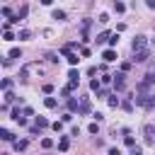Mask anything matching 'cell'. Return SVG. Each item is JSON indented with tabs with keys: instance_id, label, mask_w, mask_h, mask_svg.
Masks as SVG:
<instances>
[{
	"instance_id": "6da1fadb",
	"label": "cell",
	"mask_w": 155,
	"mask_h": 155,
	"mask_svg": "<svg viewBox=\"0 0 155 155\" xmlns=\"http://www.w3.org/2000/svg\"><path fill=\"white\" fill-rule=\"evenodd\" d=\"M138 107H145V109H153L155 107V94H143V92H138V94H133L131 97Z\"/></svg>"
},
{
	"instance_id": "7a4b0ae2",
	"label": "cell",
	"mask_w": 155,
	"mask_h": 155,
	"mask_svg": "<svg viewBox=\"0 0 155 155\" xmlns=\"http://www.w3.org/2000/svg\"><path fill=\"white\" fill-rule=\"evenodd\" d=\"M145 44H148V39H145L143 34H138V36L131 41V51H133V53H136V51H143V48H145Z\"/></svg>"
},
{
	"instance_id": "3957f363",
	"label": "cell",
	"mask_w": 155,
	"mask_h": 155,
	"mask_svg": "<svg viewBox=\"0 0 155 155\" xmlns=\"http://www.w3.org/2000/svg\"><path fill=\"white\" fill-rule=\"evenodd\" d=\"M124 87H126V75L121 70V73L114 75V92H124Z\"/></svg>"
},
{
	"instance_id": "277c9868",
	"label": "cell",
	"mask_w": 155,
	"mask_h": 155,
	"mask_svg": "<svg viewBox=\"0 0 155 155\" xmlns=\"http://www.w3.org/2000/svg\"><path fill=\"white\" fill-rule=\"evenodd\" d=\"M143 133H145V143H155V126H150V124H145L143 126Z\"/></svg>"
},
{
	"instance_id": "5b68a950",
	"label": "cell",
	"mask_w": 155,
	"mask_h": 155,
	"mask_svg": "<svg viewBox=\"0 0 155 155\" xmlns=\"http://www.w3.org/2000/svg\"><path fill=\"white\" fill-rule=\"evenodd\" d=\"M148 58H150V51H148V48H143V51H136V53H133V63H145Z\"/></svg>"
},
{
	"instance_id": "8992f818",
	"label": "cell",
	"mask_w": 155,
	"mask_h": 155,
	"mask_svg": "<svg viewBox=\"0 0 155 155\" xmlns=\"http://www.w3.org/2000/svg\"><path fill=\"white\" fill-rule=\"evenodd\" d=\"M61 53L68 58V63H70V65H78V61H80V58H78V53H73V51H68V48H63V46H61Z\"/></svg>"
},
{
	"instance_id": "52a82bcc",
	"label": "cell",
	"mask_w": 155,
	"mask_h": 155,
	"mask_svg": "<svg viewBox=\"0 0 155 155\" xmlns=\"http://www.w3.org/2000/svg\"><path fill=\"white\" fill-rule=\"evenodd\" d=\"M102 58H104V63H111V61H116V51L114 48H104L102 51Z\"/></svg>"
},
{
	"instance_id": "ba28073f",
	"label": "cell",
	"mask_w": 155,
	"mask_h": 155,
	"mask_svg": "<svg viewBox=\"0 0 155 155\" xmlns=\"http://www.w3.org/2000/svg\"><path fill=\"white\" fill-rule=\"evenodd\" d=\"M27 138H19V140H12V150H17V153H22V150H27Z\"/></svg>"
},
{
	"instance_id": "9c48e42d",
	"label": "cell",
	"mask_w": 155,
	"mask_h": 155,
	"mask_svg": "<svg viewBox=\"0 0 155 155\" xmlns=\"http://www.w3.org/2000/svg\"><path fill=\"white\" fill-rule=\"evenodd\" d=\"M0 138H2L5 143H12V140H17V138H15V133H12V131H7V128H0Z\"/></svg>"
},
{
	"instance_id": "30bf717a",
	"label": "cell",
	"mask_w": 155,
	"mask_h": 155,
	"mask_svg": "<svg viewBox=\"0 0 155 155\" xmlns=\"http://www.w3.org/2000/svg\"><path fill=\"white\" fill-rule=\"evenodd\" d=\"M109 36H111V34H109V31H99V34H97V39H94V41H97V44H99V46H102V44H109Z\"/></svg>"
},
{
	"instance_id": "8fae6325",
	"label": "cell",
	"mask_w": 155,
	"mask_h": 155,
	"mask_svg": "<svg viewBox=\"0 0 155 155\" xmlns=\"http://www.w3.org/2000/svg\"><path fill=\"white\" fill-rule=\"evenodd\" d=\"M107 102H109V107H111V109H116V107H121V99L116 97V92H114V94H109V97H107Z\"/></svg>"
},
{
	"instance_id": "7c38bea8",
	"label": "cell",
	"mask_w": 155,
	"mask_h": 155,
	"mask_svg": "<svg viewBox=\"0 0 155 155\" xmlns=\"http://www.w3.org/2000/svg\"><path fill=\"white\" fill-rule=\"evenodd\" d=\"M65 102H68V111H80V104H78L75 97H68Z\"/></svg>"
},
{
	"instance_id": "4fadbf2b",
	"label": "cell",
	"mask_w": 155,
	"mask_h": 155,
	"mask_svg": "<svg viewBox=\"0 0 155 155\" xmlns=\"http://www.w3.org/2000/svg\"><path fill=\"white\" fill-rule=\"evenodd\" d=\"M68 148H70V138H68V136H63V138L58 140V150H61V153H65Z\"/></svg>"
},
{
	"instance_id": "5bb4252c",
	"label": "cell",
	"mask_w": 155,
	"mask_h": 155,
	"mask_svg": "<svg viewBox=\"0 0 155 155\" xmlns=\"http://www.w3.org/2000/svg\"><path fill=\"white\" fill-rule=\"evenodd\" d=\"M90 111H92L90 102H87V99H82V102H80V111H78V114H82V116H85V114H90Z\"/></svg>"
},
{
	"instance_id": "9a60e30c",
	"label": "cell",
	"mask_w": 155,
	"mask_h": 155,
	"mask_svg": "<svg viewBox=\"0 0 155 155\" xmlns=\"http://www.w3.org/2000/svg\"><path fill=\"white\" fill-rule=\"evenodd\" d=\"M51 17H53L56 22H65V12H63V10H53V12H51Z\"/></svg>"
},
{
	"instance_id": "2e32d148",
	"label": "cell",
	"mask_w": 155,
	"mask_h": 155,
	"mask_svg": "<svg viewBox=\"0 0 155 155\" xmlns=\"http://www.w3.org/2000/svg\"><path fill=\"white\" fill-rule=\"evenodd\" d=\"M34 124H36V126H39V128H48V126H51V124H48V119H46V116H36V121H34Z\"/></svg>"
},
{
	"instance_id": "e0dca14e",
	"label": "cell",
	"mask_w": 155,
	"mask_h": 155,
	"mask_svg": "<svg viewBox=\"0 0 155 155\" xmlns=\"http://www.w3.org/2000/svg\"><path fill=\"white\" fill-rule=\"evenodd\" d=\"M44 104H46L48 109H56V107H58V99H56V97H46V99H44Z\"/></svg>"
},
{
	"instance_id": "ac0fdd59",
	"label": "cell",
	"mask_w": 155,
	"mask_h": 155,
	"mask_svg": "<svg viewBox=\"0 0 155 155\" xmlns=\"http://www.w3.org/2000/svg\"><path fill=\"white\" fill-rule=\"evenodd\" d=\"M27 15H29V5H22V7L17 10V17H19V19H24Z\"/></svg>"
},
{
	"instance_id": "d6986e66",
	"label": "cell",
	"mask_w": 155,
	"mask_h": 155,
	"mask_svg": "<svg viewBox=\"0 0 155 155\" xmlns=\"http://www.w3.org/2000/svg\"><path fill=\"white\" fill-rule=\"evenodd\" d=\"M90 90L92 92H99L102 90V80H90Z\"/></svg>"
},
{
	"instance_id": "ffe728a7",
	"label": "cell",
	"mask_w": 155,
	"mask_h": 155,
	"mask_svg": "<svg viewBox=\"0 0 155 155\" xmlns=\"http://www.w3.org/2000/svg\"><path fill=\"white\" fill-rule=\"evenodd\" d=\"M114 10H116L119 15H124V12H126V5H124L121 0H114Z\"/></svg>"
},
{
	"instance_id": "44dd1931",
	"label": "cell",
	"mask_w": 155,
	"mask_h": 155,
	"mask_svg": "<svg viewBox=\"0 0 155 155\" xmlns=\"http://www.w3.org/2000/svg\"><path fill=\"white\" fill-rule=\"evenodd\" d=\"M7 58H22V48H10Z\"/></svg>"
},
{
	"instance_id": "7402d4cb",
	"label": "cell",
	"mask_w": 155,
	"mask_h": 155,
	"mask_svg": "<svg viewBox=\"0 0 155 155\" xmlns=\"http://www.w3.org/2000/svg\"><path fill=\"white\" fill-rule=\"evenodd\" d=\"M68 80H75V82H78V80H80V73H78L75 68H70V70H68Z\"/></svg>"
},
{
	"instance_id": "603a6c76",
	"label": "cell",
	"mask_w": 155,
	"mask_h": 155,
	"mask_svg": "<svg viewBox=\"0 0 155 155\" xmlns=\"http://www.w3.org/2000/svg\"><path fill=\"white\" fill-rule=\"evenodd\" d=\"M29 36H31V31H29V29H19V34H17V39H22V41H24V39H29Z\"/></svg>"
},
{
	"instance_id": "cb8c5ba5",
	"label": "cell",
	"mask_w": 155,
	"mask_h": 155,
	"mask_svg": "<svg viewBox=\"0 0 155 155\" xmlns=\"http://www.w3.org/2000/svg\"><path fill=\"white\" fill-rule=\"evenodd\" d=\"M2 39H5V41H12V39H17V36H15L10 29H2Z\"/></svg>"
},
{
	"instance_id": "d4e9b609",
	"label": "cell",
	"mask_w": 155,
	"mask_h": 155,
	"mask_svg": "<svg viewBox=\"0 0 155 155\" xmlns=\"http://www.w3.org/2000/svg\"><path fill=\"white\" fill-rule=\"evenodd\" d=\"M121 109H124V111H133V102H131V99L121 102Z\"/></svg>"
},
{
	"instance_id": "484cf974",
	"label": "cell",
	"mask_w": 155,
	"mask_h": 155,
	"mask_svg": "<svg viewBox=\"0 0 155 155\" xmlns=\"http://www.w3.org/2000/svg\"><path fill=\"white\" fill-rule=\"evenodd\" d=\"M41 148H44V150L53 148V140H51V138H41Z\"/></svg>"
},
{
	"instance_id": "4316f807",
	"label": "cell",
	"mask_w": 155,
	"mask_h": 155,
	"mask_svg": "<svg viewBox=\"0 0 155 155\" xmlns=\"http://www.w3.org/2000/svg\"><path fill=\"white\" fill-rule=\"evenodd\" d=\"M116 44H119V34H111V36H109V48H114Z\"/></svg>"
},
{
	"instance_id": "83f0119b",
	"label": "cell",
	"mask_w": 155,
	"mask_h": 155,
	"mask_svg": "<svg viewBox=\"0 0 155 155\" xmlns=\"http://www.w3.org/2000/svg\"><path fill=\"white\" fill-rule=\"evenodd\" d=\"M0 87H2V90H10V87H12V78H5V80L0 82Z\"/></svg>"
},
{
	"instance_id": "f1b7e54d",
	"label": "cell",
	"mask_w": 155,
	"mask_h": 155,
	"mask_svg": "<svg viewBox=\"0 0 155 155\" xmlns=\"http://www.w3.org/2000/svg\"><path fill=\"white\" fill-rule=\"evenodd\" d=\"M15 99H17V97H15V94H12L10 90H5V104H10V102H15Z\"/></svg>"
},
{
	"instance_id": "f546056e",
	"label": "cell",
	"mask_w": 155,
	"mask_h": 155,
	"mask_svg": "<svg viewBox=\"0 0 155 155\" xmlns=\"http://www.w3.org/2000/svg\"><path fill=\"white\" fill-rule=\"evenodd\" d=\"M63 124H65V121H53V124H51V128H53L56 133H61V128H63Z\"/></svg>"
},
{
	"instance_id": "4dcf8cb0",
	"label": "cell",
	"mask_w": 155,
	"mask_h": 155,
	"mask_svg": "<svg viewBox=\"0 0 155 155\" xmlns=\"http://www.w3.org/2000/svg\"><path fill=\"white\" fill-rule=\"evenodd\" d=\"M87 131H90V133H99V121L90 124V126H87Z\"/></svg>"
},
{
	"instance_id": "1f68e13d",
	"label": "cell",
	"mask_w": 155,
	"mask_h": 155,
	"mask_svg": "<svg viewBox=\"0 0 155 155\" xmlns=\"http://www.w3.org/2000/svg\"><path fill=\"white\" fill-rule=\"evenodd\" d=\"M124 143H126L128 148H133V145H136V138H133V136H124Z\"/></svg>"
},
{
	"instance_id": "d6a6232c",
	"label": "cell",
	"mask_w": 155,
	"mask_h": 155,
	"mask_svg": "<svg viewBox=\"0 0 155 155\" xmlns=\"http://www.w3.org/2000/svg\"><path fill=\"white\" fill-rule=\"evenodd\" d=\"M2 15H5V17H7V19H12V17H15V15H12V10H10V7H7V5H5V7H2Z\"/></svg>"
},
{
	"instance_id": "836d02e7",
	"label": "cell",
	"mask_w": 155,
	"mask_h": 155,
	"mask_svg": "<svg viewBox=\"0 0 155 155\" xmlns=\"http://www.w3.org/2000/svg\"><path fill=\"white\" fill-rule=\"evenodd\" d=\"M41 90H44V94H51V92H53V85H51V82H46Z\"/></svg>"
},
{
	"instance_id": "e575fe53",
	"label": "cell",
	"mask_w": 155,
	"mask_h": 155,
	"mask_svg": "<svg viewBox=\"0 0 155 155\" xmlns=\"http://www.w3.org/2000/svg\"><path fill=\"white\" fill-rule=\"evenodd\" d=\"M61 121H65V124H68V121H73V111H65V114L61 116Z\"/></svg>"
},
{
	"instance_id": "d590c367",
	"label": "cell",
	"mask_w": 155,
	"mask_h": 155,
	"mask_svg": "<svg viewBox=\"0 0 155 155\" xmlns=\"http://www.w3.org/2000/svg\"><path fill=\"white\" fill-rule=\"evenodd\" d=\"M131 155H143V148H140V145H133V148H131Z\"/></svg>"
},
{
	"instance_id": "8d00e7d4",
	"label": "cell",
	"mask_w": 155,
	"mask_h": 155,
	"mask_svg": "<svg viewBox=\"0 0 155 155\" xmlns=\"http://www.w3.org/2000/svg\"><path fill=\"white\" fill-rule=\"evenodd\" d=\"M97 22H102V24H107V22H109V15H107V12H102V15H99V19H97Z\"/></svg>"
},
{
	"instance_id": "74e56055",
	"label": "cell",
	"mask_w": 155,
	"mask_h": 155,
	"mask_svg": "<svg viewBox=\"0 0 155 155\" xmlns=\"http://www.w3.org/2000/svg\"><path fill=\"white\" fill-rule=\"evenodd\" d=\"M97 97H99V99H104V97H109V90H104V87H102V90L97 92Z\"/></svg>"
},
{
	"instance_id": "f35d334b",
	"label": "cell",
	"mask_w": 155,
	"mask_h": 155,
	"mask_svg": "<svg viewBox=\"0 0 155 155\" xmlns=\"http://www.w3.org/2000/svg\"><path fill=\"white\" fill-rule=\"evenodd\" d=\"M22 111H24V116H34V109H31V107H24Z\"/></svg>"
},
{
	"instance_id": "ab89813d",
	"label": "cell",
	"mask_w": 155,
	"mask_h": 155,
	"mask_svg": "<svg viewBox=\"0 0 155 155\" xmlns=\"http://www.w3.org/2000/svg\"><path fill=\"white\" fill-rule=\"evenodd\" d=\"M39 131H41V128H39V126H36V124H34V126H29V133H31V136H36V133H39Z\"/></svg>"
},
{
	"instance_id": "60d3db41",
	"label": "cell",
	"mask_w": 155,
	"mask_h": 155,
	"mask_svg": "<svg viewBox=\"0 0 155 155\" xmlns=\"http://www.w3.org/2000/svg\"><path fill=\"white\" fill-rule=\"evenodd\" d=\"M107 155H121V150H119V148H109V150H107Z\"/></svg>"
},
{
	"instance_id": "b9f144b4",
	"label": "cell",
	"mask_w": 155,
	"mask_h": 155,
	"mask_svg": "<svg viewBox=\"0 0 155 155\" xmlns=\"http://www.w3.org/2000/svg\"><path fill=\"white\" fill-rule=\"evenodd\" d=\"M80 56H82V58H87V56H90V48H85V46H82V48H80Z\"/></svg>"
},
{
	"instance_id": "7bdbcfd3",
	"label": "cell",
	"mask_w": 155,
	"mask_h": 155,
	"mask_svg": "<svg viewBox=\"0 0 155 155\" xmlns=\"http://www.w3.org/2000/svg\"><path fill=\"white\" fill-rule=\"evenodd\" d=\"M92 119H94V121H102V119H104V114H99V111H94V114H92Z\"/></svg>"
},
{
	"instance_id": "ee69618b",
	"label": "cell",
	"mask_w": 155,
	"mask_h": 155,
	"mask_svg": "<svg viewBox=\"0 0 155 155\" xmlns=\"http://www.w3.org/2000/svg\"><path fill=\"white\" fill-rule=\"evenodd\" d=\"M145 5H148V7L153 10V7H155V0H145Z\"/></svg>"
},
{
	"instance_id": "f6af8a7d",
	"label": "cell",
	"mask_w": 155,
	"mask_h": 155,
	"mask_svg": "<svg viewBox=\"0 0 155 155\" xmlns=\"http://www.w3.org/2000/svg\"><path fill=\"white\" fill-rule=\"evenodd\" d=\"M51 2H53V0H41V5H51Z\"/></svg>"
}]
</instances>
